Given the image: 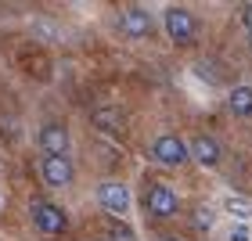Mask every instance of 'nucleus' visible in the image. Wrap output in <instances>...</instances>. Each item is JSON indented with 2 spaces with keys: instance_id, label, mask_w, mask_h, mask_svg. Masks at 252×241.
I'll return each mask as SVG.
<instances>
[{
  "instance_id": "16",
  "label": "nucleus",
  "mask_w": 252,
  "mask_h": 241,
  "mask_svg": "<svg viewBox=\"0 0 252 241\" xmlns=\"http://www.w3.org/2000/svg\"><path fill=\"white\" fill-rule=\"evenodd\" d=\"M198 76H209V83H220V72H216V68L205 61V65H198Z\"/></svg>"
},
{
  "instance_id": "18",
  "label": "nucleus",
  "mask_w": 252,
  "mask_h": 241,
  "mask_svg": "<svg viewBox=\"0 0 252 241\" xmlns=\"http://www.w3.org/2000/svg\"><path fill=\"white\" fill-rule=\"evenodd\" d=\"M242 22H245V29H249V36H252V4H245V11H242Z\"/></svg>"
},
{
  "instance_id": "8",
  "label": "nucleus",
  "mask_w": 252,
  "mask_h": 241,
  "mask_svg": "<svg viewBox=\"0 0 252 241\" xmlns=\"http://www.w3.org/2000/svg\"><path fill=\"white\" fill-rule=\"evenodd\" d=\"M177 194L169 191V187H162V183H158V187H152L148 191V212L152 216H173L177 212Z\"/></svg>"
},
{
  "instance_id": "14",
  "label": "nucleus",
  "mask_w": 252,
  "mask_h": 241,
  "mask_svg": "<svg viewBox=\"0 0 252 241\" xmlns=\"http://www.w3.org/2000/svg\"><path fill=\"white\" fill-rule=\"evenodd\" d=\"M32 29H40V36H47V40H58L62 32L54 29V26H47V22H32Z\"/></svg>"
},
{
  "instance_id": "4",
  "label": "nucleus",
  "mask_w": 252,
  "mask_h": 241,
  "mask_svg": "<svg viewBox=\"0 0 252 241\" xmlns=\"http://www.w3.org/2000/svg\"><path fill=\"white\" fill-rule=\"evenodd\" d=\"M40 148L47 151L51 158H65L68 151V130L58 122H51V126H43V133H40Z\"/></svg>"
},
{
  "instance_id": "11",
  "label": "nucleus",
  "mask_w": 252,
  "mask_h": 241,
  "mask_svg": "<svg viewBox=\"0 0 252 241\" xmlns=\"http://www.w3.org/2000/svg\"><path fill=\"white\" fill-rule=\"evenodd\" d=\"M97 126H105V130H119L123 116H119V112H112V108H101L97 112Z\"/></svg>"
},
{
  "instance_id": "9",
  "label": "nucleus",
  "mask_w": 252,
  "mask_h": 241,
  "mask_svg": "<svg viewBox=\"0 0 252 241\" xmlns=\"http://www.w3.org/2000/svg\"><path fill=\"white\" fill-rule=\"evenodd\" d=\"M191 155L198 158L202 166H216V162H220V148H216L213 137H198V141L191 144Z\"/></svg>"
},
{
  "instance_id": "13",
  "label": "nucleus",
  "mask_w": 252,
  "mask_h": 241,
  "mask_svg": "<svg viewBox=\"0 0 252 241\" xmlns=\"http://www.w3.org/2000/svg\"><path fill=\"white\" fill-rule=\"evenodd\" d=\"M194 227H198V231H209L213 227V209L209 205H198V209H194Z\"/></svg>"
},
{
  "instance_id": "12",
  "label": "nucleus",
  "mask_w": 252,
  "mask_h": 241,
  "mask_svg": "<svg viewBox=\"0 0 252 241\" xmlns=\"http://www.w3.org/2000/svg\"><path fill=\"white\" fill-rule=\"evenodd\" d=\"M227 209L249 220V216H252V202H249V198H234V194H231V198H227Z\"/></svg>"
},
{
  "instance_id": "17",
  "label": "nucleus",
  "mask_w": 252,
  "mask_h": 241,
  "mask_svg": "<svg viewBox=\"0 0 252 241\" xmlns=\"http://www.w3.org/2000/svg\"><path fill=\"white\" fill-rule=\"evenodd\" d=\"M227 241H249V231H245V227H234V231H231V238H227Z\"/></svg>"
},
{
  "instance_id": "19",
  "label": "nucleus",
  "mask_w": 252,
  "mask_h": 241,
  "mask_svg": "<svg viewBox=\"0 0 252 241\" xmlns=\"http://www.w3.org/2000/svg\"><path fill=\"white\" fill-rule=\"evenodd\" d=\"M166 241H177V238H166Z\"/></svg>"
},
{
  "instance_id": "1",
  "label": "nucleus",
  "mask_w": 252,
  "mask_h": 241,
  "mask_svg": "<svg viewBox=\"0 0 252 241\" xmlns=\"http://www.w3.org/2000/svg\"><path fill=\"white\" fill-rule=\"evenodd\" d=\"M166 32H169L173 43H191L194 32H198V22H194V15L184 11V7H169L166 11Z\"/></svg>"
},
{
  "instance_id": "15",
  "label": "nucleus",
  "mask_w": 252,
  "mask_h": 241,
  "mask_svg": "<svg viewBox=\"0 0 252 241\" xmlns=\"http://www.w3.org/2000/svg\"><path fill=\"white\" fill-rule=\"evenodd\" d=\"M108 234H112L108 241H133V234L126 231V227H108Z\"/></svg>"
},
{
  "instance_id": "5",
  "label": "nucleus",
  "mask_w": 252,
  "mask_h": 241,
  "mask_svg": "<svg viewBox=\"0 0 252 241\" xmlns=\"http://www.w3.org/2000/svg\"><path fill=\"white\" fill-rule=\"evenodd\" d=\"M119 29L126 36H148V32H152V15H148L144 7H126L119 15Z\"/></svg>"
},
{
  "instance_id": "6",
  "label": "nucleus",
  "mask_w": 252,
  "mask_h": 241,
  "mask_svg": "<svg viewBox=\"0 0 252 241\" xmlns=\"http://www.w3.org/2000/svg\"><path fill=\"white\" fill-rule=\"evenodd\" d=\"M97 202L105 205L108 212L123 216L126 209H130V191H126L123 183H101V187H97Z\"/></svg>"
},
{
  "instance_id": "3",
  "label": "nucleus",
  "mask_w": 252,
  "mask_h": 241,
  "mask_svg": "<svg viewBox=\"0 0 252 241\" xmlns=\"http://www.w3.org/2000/svg\"><path fill=\"white\" fill-rule=\"evenodd\" d=\"M152 155L158 158V162H166V166H184V162H188V155H191V148L180 141V137L166 133V137H158V141H155Z\"/></svg>"
},
{
  "instance_id": "10",
  "label": "nucleus",
  "mask_w": 252,
  "mask_h": 241,
  "mask_svg": "<svg viewBox=\"0 0 252 241\" xmlns=\"http://www.w3.org/2000/svg\"><path fill=\"white\" fill-rule=\"evenodd\" d=\"M231 112L234 116H252V87H234L231 90Z\"/></svg>"
},
{
  "instance_id": "2",
  "label": "nucleus",
  "mask_w": 252,
  "mask_h": 241,
  "mask_svg": "<svg viewBox=\"0 0 252 241\" xmlns=\"http://www.w3.org/2000/svg\"><path fill=\"white\" fill-rule=\"evenodd\" d=\"M32 223H36V231L47 234V238L65 231V216H62L58 205H51V202H32Z\"/></svg>"
},
{
  "instance_id": "7",
  "label": "nucleus",
  "mask_w": 252,
  "mask_h": 241,
  "mask_svg": "<svg viewBox=\"0 0 252 241\" xmlns=\"http://www.w3.org/2000/svg\"><path fill=\"white\" fill-rule=\"evenodd\" d=\"M40 173H43V180L51 183V187H65L68 180H72V162L68 158H43L40 162Z\"/></svg>"
}]
</instances>
